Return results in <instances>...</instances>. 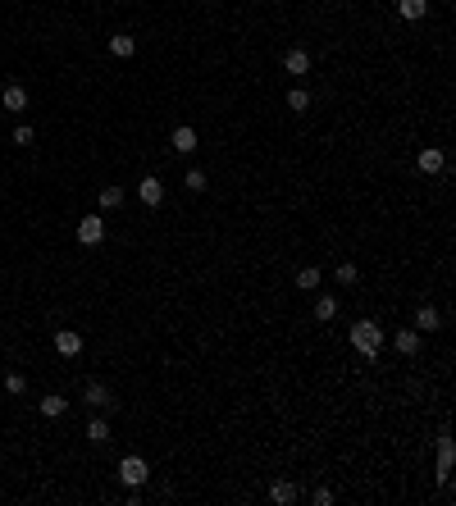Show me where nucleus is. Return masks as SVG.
<instances>
[{
	"instance_id": "16",
	"label": "nucleus",
	"mask_w": 456,
	"mask_h": 506,
	"mask_svg": "<svg viewBox=\"0 0 456 506\" xmlns=\"http://www.w3.org/2000/svg\"><path fill=\"white\" fill-rule=\"evenodd\" d=\"M333 315H338V297H328V292H319V297H315V319H319V324H328Z\"/></svg>"
},
{
	"instance_id": "27",
	"label": "nucleus",
	"mask_w": 456,
	"mask_h": 506,
	"mask_svg": "<svg viewBox=\"0 0 456 506\" xmlns=\"http://www.w3.org/2000/svg\"><path fill=\"white\" fill-rule=\"evenodd\" d=\"M0 378H5V369H0Z\"/></svg>"
},
{
	"instance_id": "5",
	"label": "nucleus",
	"mask_w": 456,
	"mask_h": 506,
	"mask_svg": "<svg viewBox=\"0 0 456 506\" xmlns=\"http://www.w3.org/2000/svg\"><path fill=\"white\" fill-rule=\"evenodd\" d=\"M55 352H60L64 361H73V356L82 352V333H78V328H55Z\"/></svg>"
},
{
	"instance_id": "21",
	"label": "nucleus",
	"mask_w": 456,
	"mask_h": 506,
	"mask_svg": "<svg viewBox=\"0 0 456 506\" xmlns=\"http://www.w3.org/2000/svg\"><path fill=\"white\" fill-rule=\"evenodd\" d=\"M37 406H42V415H51V420H55V415H64V406H69V402H64L60 393H51V397H42Z\"/></svg>"
},
{
	"instance_id": "2",
	"label": "nucleus",
	"mask_w": 456,
	"mask_h": 506,
	"mask_svg": "<svg viewBox=\"0 0 456 506\" xmlns=\"http://www.w3.org/2000/svg\"><path fill=\"white\" fill-rule=\"evenodd\" d=\"M119 479L128 483V488H142V483L151 479V465L142 461V456H123L119 461Z\"/></svg>"
},
{
	"instance_id": "14",
	"label": "nucleus",
	"mask_w": 456,
	"mask_h": 506,
	"mask_svg": "<svg viewBox=\"0 0 456 506\" xmlns=\"http://www.w3.org/2000/svg\"><path fill=\"white\" fill-rule=\"evenodd\" d=\"M110 55H119V60H133V55H137V42H133L128 32H114V37H110Z\"/></svg>"
},
{
	"instance_id": "9",
	"label": "nucleus",
	"mask_w": 456,
	"mask_h": 506,
	"mask_svg": "<svg viewBox=\"0 0 456 506\" xmlns=\"http://www.w3.org/2000/svg\"><path fill=\"white\" fill-rule=\"evenodd\" d=\"M283 73H292V78H302V73H310V55L297 46V51H288L283 55Z\"/></svg>"
},
{
	"instance_id": "6",
	"label": "nucleus",
	"mask_w": 456,
	"mask_h": 506,
	"mask_svg": "<svg viewBox=\"0 0 456 506\" xmlns=\"http://www.w3.org/2000/svg\"><path fill=\"white\" fill-rule=\"evenodd\" d=\"M137 201H142L147 210H155V206L164 201V183H160V178H142V183H137Z\"/></svg>"
},
{
	"instance_id": "18",
	"label": "nucleus",
	"mask_w": 456,
	"mask_h": 506,
	"mask_svg": "<svg viewBox=\"0 0 456 506\" xmlns=\"http://www.w3.org/2000/svg\"><path fill=\"white\" fill-rule=\"evenodd\" d=\"M269 498H274L278 506H288V502H297V488L288 479H274V483H269Z\"/></svg>"
},
{
	"instance_id": "22",
	"label": "nucleus",
	"mask_w": 456,
	"mask_h": 506,
	"mask_svg": "<svg viewBox=\"0 0 456 506\" xmlns=\"http://www.w3.org/2000/svg\"><path fill=\"white\" fill-rule=\"evenodd\" d=\"M297 288H302V292H315V288H319V269H315V265L297 269Z\"/></svg>"
},
{
	"instance_id": "19",
	"label": "nucleus",
	"mask_w": 456,
	"mask_h": 506,
	"mask_svg": "<svg viewBox=\"0 0 456 506\" xmlns=\"http://www.w3.org/2000/svg\"><path fill=\"white\" fill-rule=\"evenodd\" d=\"M288 110H292V114H306L310 110V92H306V87H292V92H288Z\"/></svg>"
},
{
	"instance_id": "7",
	"label": "nucleus",
	"mask_w": 456,
	"mask_h": 506,
	"mask_svg": "<svg viewBox=\"0 0 456 506\" xmlns=\"http://www.w3.org/2000/svg\"><path fill=\"white\" fill-rule=\"evenodd\" d=\"M415 164H420V173H443L448 155H443V146H424V151L415 155Z\"/></svg>"
},
{
	"instance_id": "25",
	"label": "nucleus",
	"mask_w": 456,
	"mask_h": 506,
	"mask_svg": "<svg viewBox=\"0 0 456 506\" xmlns=\"http://www.w3.org/2000/svg\"><path fill=\"white\" fill-rule=\"evenodd\" d=\"M5 388H9L14 397H23V393H27V378H23V374H5Z\"/></svg>"
},
{
	"instance_id": "4",
	"label": "nucleus",
	"mask_w": 456,
	"mask_h": 506,
	"mask_svg": "<svg viewBox=\"0 0 456 506\" xmlns=\"http://www.w3.org/2000/svg\"><path fill=\"white\" fill-rule=\"evenodd\" d=\"M452 461H456V447H452V433L443 429L438 433V470H433V474H438V483L452 479Z\"/></svg>"
},
{
	"instance_id": "15",
	"label": "nucleus",
	"mask_w": 456,
	"mask_h": 506,
	"mask_svg": "<svg viewBox=\"0 0 456 506\" xmlns=\"http://www.w3.org/2000/svg\"><path fill=\"white\" fill-rule=\"evenodd\" d=\"M397 14H402L406 23H415V18L429 14V0H397Z\"/></svg>"
},
{
	"instance_id": "23",
	"label": "nucleus",
	"mask_w": 456,
	"mask_h": 506,
	"mask_svg": "<svg viewBox=\"0 0 456 506\" xmlns=\"http://www.w3.org/2000/svg\"><path fill=\"white\" fill-rule=\"evenodd\" d=\"M183 187H187V192H206V187H210L206 169H187V178H183Z\"/></svg>"
},
{
	"instance_id": "3",
	"label": "nucleus",
	"mask_w": 456,
	"mask_h": 506,
	"mask_svg": "<svg viewBox=\"0 0 456 506\" xmlns=\"http://www.w3.org/2000/svg\"><path fill=\"white\" fill-rule=\"evenodd\" d=\"M78 242H82V247H101L105 242V219L101 215H82L78 219Z\"/></svg>"
},
{
	"instance_id": "20",
	"label": "nucleus",
	"mask_w": 456,
	"mask_h": 506,
	"mask_svg": "<svg viewBox=\"0 0 456 506\" xmlns=\"http://www.w3.org/2000/svg\"><path fill=\"white\" fill-rule=\"evenodd\" d=\"M87 438H92V443H96V447H105V443H110V424H105V420H101V415H96V420H92V424H87Z\"/></svg>"
},
{
	"instance_id": "11",
	"label": "nucleus",
	"mask_w": 456,
	"mask_h": 506,
	"mask_svg": "<svg viewBox=\"0 0 456 506\" xmlns=\"http://www.w3.org/2000/svg\"><path fill=\"white\" fill-rule=\"evenodd\" d=\"M393 347H397L402 356H415V352H420V333H415V328H397V333H393Z\"/></svg>"
},
{
	"instance_id": "26",
	"label": "nucleus",
	"mask_w": 456,
	"mask_h": 506,
	"mask_svg": "<svg viewBox=\"0 0 456 506\" xmlns=\"http://www.w3.org/2000/svg\"><path fill=\"white\" fill-rule=\"evenodd\" d=\"M14 142H18V146H32V128H27V123H18V128H14Z\"/></svg>"
},
{
	"instance_id": "24",
	"label": "nucleus",
	"mask_w": 456,
	"mask_h": 506,
	"mask_svg": "<svg viewBox=\"0 0 456 506\" xmlns=\"http://www.w3.org/2000/svg\"><path fill=\"white\" fill-rule=\"evenodd\" d=\"M338 283H343V288L356 283V265H352V260H343V265H338Z\"/></svg>"
},
{
	"instance_id": "8",
	"label": "nucleus",
	"mask_w": 456,
	"mask_h": 506,
	"mask_svg": "<svg viewBox=\"0 0 456 506\" xmlns=\"http://www.w3.org/2000/svg\"><path fill=\"white\" fill-rule=\"evenodd\" d=\"M82 397H87V406H96V411H110V406H114L110 388H105V383H96V378H92V383L82 388Z\"/></svg>"
},
{
	"instance_id": "12",
	"label": "nucleus",
	"mask_w": 456,
	"mask_h": 506,
	"mask_svg": "<svg viewBox=\"0 0 456 506\" xmlns=\"http://www.w3.org/2000/svg\"><path fill=\"white\" fill-rule=\"evenodd\" d=\"M0 105H5V110H14V114H23V110H27V92H23L18 82H9L5 96H0Z\"/></svg>"
},
{
	"instance_id": "17",
	"label": "nucleus",
	"mask_w": 456,
	"mask_h": 506,
	"mask_svg": "<svg viewBox=\"0 0 456 506\" xmlns=\"http://www.w3.org/2000/svg\"><path fill=\"white\" fill-rule=\"evenodd\" d=\"M123 206V187L119 183H105L101 187V210H119Z\"/></svg>"
},
{
	"instance_id": "10",
	"label": "nucleus",
	"mask_w": 456,
	"mask_h": 506,
	"mask_svg": "<svg viewBox=\"0 0 456 506\" xmlns=\"http://www.w3.org/2000/svg\"><path fill=\"white\" fill-rule=\"evenodd\" d=\"M433 328H443V315L433 306H420L415 310V333H433Z\"/></svg>"
},
{
	"instance_id": "1",
	"label": "nucleus",
	"mask_w": 456,
	"mask_h": 506,
	"mask_svg": "<svg viewBox=\"0 0 456 506\" xmlns=\"http://www.w3.org/2000/svg\"><path fill=\"white\" fill-rule=\"evenodd\" d=\"M383 338H388V333H383L379 319H356L352 333H347V343H352L365 361H374V356H379V347H383Z\"/></svg>"
},
{
	"instance_id": "13",
	"label": "nucleus",
	"mask_w": 456,
	"mask_h": 506,
	"mask_svg": "<svg viewBox=\"0 0 456 506\" xmlns=\"http://www.w3.org/2000/svg\"><path fill=\"white\" fill-rule=\"evenodd\" d=\"M173 151H178V155H192V151H197V128L178 123V128H173Z\"/></svg>"
}]
</instances>
